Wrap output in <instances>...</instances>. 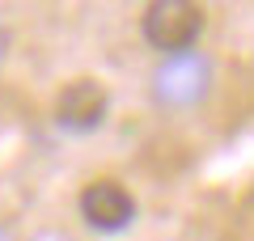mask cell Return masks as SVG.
I'll list each match as a JSON object with an SVG mask.
<instances>
[{"instance_id":"obj_2","label":"cell","mask_w":254,"mask_h":241,"mask_svg":"<svg viewBox=\"0 0 254 241\" xmlns=\"http://www.w3.org/2000/svg\"><path fill=\"white\" fill-rule=\"evenodd\" d=\"M208 63L203 55L187 51V55H170V60L157 68L153 76V93L165 102V106H190V102H199L208 93Z\"/></svg>"},{"instance_id":"obj_3","label":"cell","mask_w":254,"mask_h":241,"mask_svg":"<svg viewBox=\"0 0 254 241\" xmlns=\"http://www.w3.org/2000/svg\"><path fill=\"white\" fill-rule=\"evenodd\" d=\"M81 216L89 229L98 233H119L131 224V216H136V203H131V195H127L119 182H89V186L81 190Z\"/></svg>"},{"instance_id":"obj_1","label":"cell","mask_w":254,"mask_h":241,"mask_svg":"<svg viewBox=\"0 0 254 241\" xmlns=\"http://www.w3.org/2000/svg\"><path fill=\"white\" fill-rule=\"evenodd\" d=\"M199 30H203V9L190 0H157L144 9V38L157 51L187 55Z\"/></svg>"},{"instance_id":"obj_4","label":"cell","mask_w":254,"mask_h":241,"mask_svg":"<svg viewBox=\"0 0 254 241\" xmlns=\"http://www.w3.org/2000/svg\"><path fill=\"white\" fill-rule=\"evenodd\" d=\"M55 119L68 131H93L106 119V89L98 80H68L55 98Z\"/></svg>"}]
</instances>
